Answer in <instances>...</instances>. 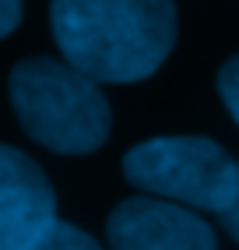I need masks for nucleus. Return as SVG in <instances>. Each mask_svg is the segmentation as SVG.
I'll return each instance as SVG.
<instances>
[{
  "label": "nucleus",
  "mask_w": 239,
  "mask_h": 250,
  "mask_svg": "<svg viewBox=\"0 0 239 250\" xmlns=\"http://www.w3.org/2000/svg\"><path fill=\"white\" fill-rule=\"evenodd\" d=\"M49 25L63 60L99 85L151 78L176 42L173 0H53Z\"/></svg>",
  "instance_id": "f257e3e1"
},
{
  "label": "nucleus",
  "mask_w": 239,
  "mask_h": 250,
  "mask_svg": "<svg viewBox=\"0 0 239 250\" xmlns=\"http://www.w3.org/2000/svg\"><path fill=\"white\" fill-rule=\"evenodd\" d=\"M11 106L49 152L88 155L109 138L113 113L99 81L57 57H28L11 71Z\"/></svg>",
  "instance_id": "f03ea898"
},
{
  "label": "nucleus",
  "mask_w": 239,
  "mask_h": 250,
  "mask_svg": "<svg viewBox=\"0 0 239 250\" xmlns=\"http://www.w3.org/2000/svg\"><path fill=\"white\" fill-rule=\"evenodd\" d=\"M123 176L148 197L221 215L236 194L239 162H232L229 152L211 138H148L123 155Z\"/></svg>",
  "instance_id": "7ed1b4c3"
},
{
  "label": "nucleus",
  "mask_w": 239,
  "mask_h": 250,
  "mask_svg": "<svg viewBox=\"0 0 239 250\" xmlns=\"http://www.w3.org/2000/svg\"><path fill=\"white\" fill-rule=\"evenodd\" d=\"M109 250H218L215 229L197 211L162 197H127L106 222Z\"/></svg>",
  "instance_id": "20e7f679"
},
{
  "label": "nucleus",
  "mask_w": 239,
  "mask_h": 250,
  "mask_svg": "<svg viewBox=\"0 0 239 250\" xmlns=\"http://www.w3.org/2000/svg\"><path fill=\"white\" fill-rule=\"evenodd\" d=\"M57 222V194L25 152L0 145V250H32Z\"/></svg>",
  "instance_id": "39448f33"
},
{
  "label": "nucleus",
  "mask_w": 239,
  "mask_h": 250,
  "mask_svg": "<svg viewBox=\"0 0 239 250\" xmlns=\"http://www.w3.org/2000/svg\"><path fill=\"white\" fill-rule=\"evenodd\" d=\"M32 250H102V247H99L84 229L57 219V222L36 240V247H32Z\"/></svg>",
  "instance_id": "423d86ee"
},
{
  "label": "nucleus",
  "mask_w": 239,
  "mask_h": 250,
  "mask_svg": "<svg viewBox=\"0 0 239 250\" xmlns=\"http://www.w3.org/2000/svg\"><path fill=\"white\" fill-rule=\"evenodd\" d=\"M218 95H221V103L229 106L232 120L239 124V53L221 63V71H218Z\"/></svg>",
  "instance_id": "0eeeda50"
},
{
  "label": "nucleus",
  "mask_w": 239,
  "mask_h": 250,
  "mask_svg": "<svg viewBox=\"0 0 239 250\" xmlns=\"http://www.w3.org/2000/svg\"><path fill=\"white\" fill-rule=\"evenodd\" d=\"M21 21V0H0V39L11 36Z\"/></svg>",
  "instance_id": "6e6552de"
},
{
  "label": "nucleus",
  "mask_w": 239,
  "mask_h": 250,
  "mask_svg": "<svg viewBox=\"0 0 239 250\" xmlns=\"http://www.w3.org/2000/svg\"><path fill=\"white\" fill-rule=\"evenodd\" d=\"M221 219V226H225V232L239 243V180H236V194H232V201H229V208L218 215Z\"/></svg>",
  "instance_id": "1a4fd4ad"
}]
</instances>
